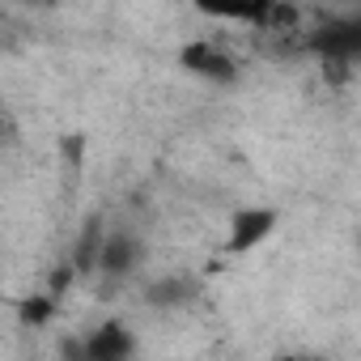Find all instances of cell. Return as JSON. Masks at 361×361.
I'll use <instances>...</instances> for the list:
<instances>
[{
    "mask_svg": "<svg viewBox=\"0 0 361 361\" xmlns=\"http://www.w3.org/2000/svg\"><path fill=\"white\" fill-rule=\"evenodd\" d=\"M178 64L188 73H196V77H204V81H213V85H226V81L238 77V60L217 43H188L183 56H178Z\"/></svg>",
    "mask_w": 361,
    "mask_h": 361,
    "instance_id": "obj_1",
    "label": "cell"
},
{
    "mask_svg": "<svg viewBox=\"0 0 361 361\" xmlns=\"http://www.w3.org/2000/svg\"><path fill=\"white\" fill-rule=\"evenodd\" d=\"M128 353H132V336L119 323H106L85 340V357H94V361H115V357H128Z\"/></svg>",
    "mask_w": 361,
    "mask_h": 361,
    "instance_id": "obj_4",
    "label": "cell"
},
{
    "mask_svg": "<svg viewBox=\"0 0 361 361\" xmlns=\"http://www.w3.org/2000/svg\"><path fill=\"white\" fill-rule=\"evenodd\" d=\"M204 18L217 22H243V26H268L281 0H192Z\"/></svg>",
    "mask_w": 361,
    "mask_h": 361,
    "instance_id": "obj_2",
    "label": "cell"
},
{
    "mask_svg": "<svg viewBox=\"0 0 361 361\" xmlns=\"http://www.w3.org/2000/svg\"><path fill=\"white\" fill-rule=\"evenodd\" d=\"M272 230H276V213H272V209H243V213H234V221H230V243H226V251H230V255H247V251H255L264 238H272Z\"/></svg>",
    "mask_w": 361,
    "mask_h": 361,
    "instance_id": "obj_3",
    "label": "cell"
}]
</instances>
